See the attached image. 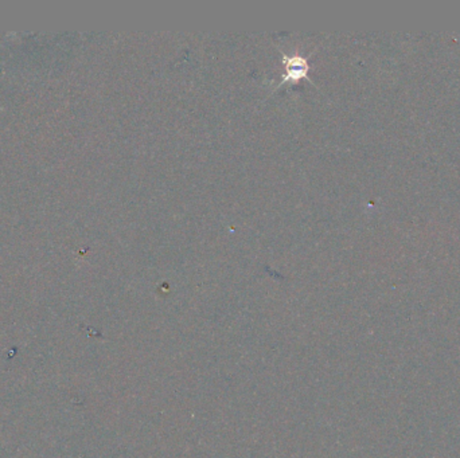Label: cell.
Here are the masks:
<instances>
[{
    "label": "cell",
    "instance_id": "cell-1",
    "mask_svg": "<svg viewBox=\"0 0 460 458\" xmlns=\"http://www.w3.org/2000/svg\"><path fill=\"white\" fill-rule=\"evenodd\" d=\"M284 68H286V74L283 76L280 86L284 82H298L302 78H307V73H308L307 58H303L300 56H284Z\"/></svg>",
    "mask_w": 460,
    "mask_h": 458
}]
</instances>
